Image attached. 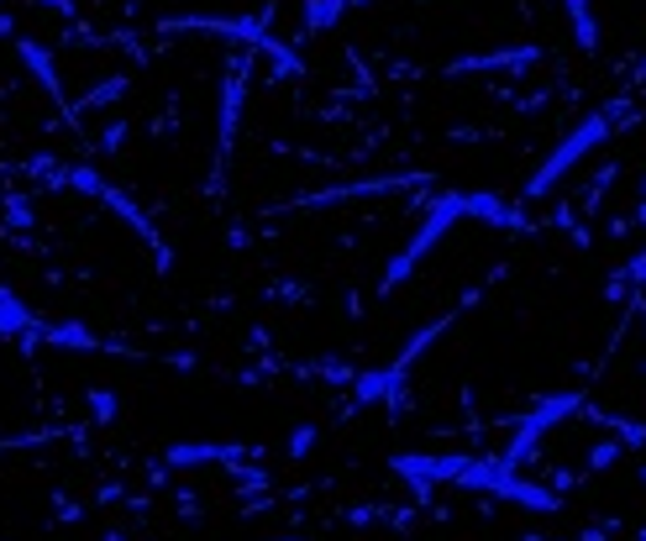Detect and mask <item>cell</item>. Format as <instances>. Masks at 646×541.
I'll list each match as a JSON object with an SVG mask.
<instances>
[{
    "label": "cell",
    "mask_w": 646,
    "mask_h": 541,
    "mask_svg": "<svg viewBox=\"0 0 646 541\" xmlns=\"http://www.w3.org/2000/svg\"><path fill=\"white\" fill-rule=\"evenodd\" d=\"M347 11H353V0H300V32H305V37H321V32H332Z\"/></svg>",
    "instance_id": "cell-10"
},
{
    "label": "cell",
    "mask_w": 646,
    "mask_h": 541,
    "mask_svg": "<svg viewBox=\"0 0 646 541\" xmlns=\"http://www.w3.org/2000/svg\"><path fill=\"white\" fill-rule=\"evenodd\" d=\"M16 58H22L26 69L37 74V85H43V90H48L53 100L64 106V117L74 121V100L64 95V74H58V58L48 53V43H32V37H16Z\"/></svg>",
    "instance_id": "cell-6"
},
{
    "label": "cell",
    "mask_w": 646,
    "mask_h": 541,
    "mask_svg": "<svg viewBox=\"0 0 646 541\" xmlns=\"http://www.w3.org/2000/svg\"><path fill=\"white\" fill-rule=\"evenodd\" d=\"M457 221H468V211H463V189H447L442 200H431L426 216H421V227H415V236H410L405 247L394 253V258L383 263V274H379V295H394L400 284L421 268V263L431 258V247H442V236L453 232Z\"/></svg>",
    "instance_id": "cell-2"
},
{
    "label": "cell",
    "mask_w": 646,
    "mask_h": 541,
    "mask_svg": "<svg viewBox=\"0 0 646 541\" xmlns=\"http://www.w3.org/2000/svg\"><path fill=\"white\" fill-rule=\"evenodd\" d=\"M242 457H247V448H237V442H168L164 468H211V463L242 468Z\"/></svg>",
    "instance_id": "cell-4"
},
{
    "label": "cell",
    "mask_w": 646,
    "mask_h": 541,
    "mask_svg": "<svg viewBox=\"0 0 646 541\" xmlns=\"http://www.w3.org/2000/svg\"><path fill=\"white\" fill-rule=\"evenodd\" d=\"M315 437H321V431H315V426H300V431H294V437H289L285 457H294V463H300V457H305V452L315 448Z\"/></svg>",
    "instance_id": "cell-15"
},
{
    "label": "cell",
    "mask_w": 646,
    "mask_h": 541,
    "mask_svg": "<svg viewBox=\"0 0 646 541\" xmlns=\"http://www.w3.org/2000/svg\"><path fill=\"white\" fill-rule=\"evenodd\" d=\"M90 410H96V421H116V416H121V395L96 389V395H90Z\"/></svg>",
    "instance_id": "cell-14"
},
{
    "label": "cell",
    "mask_w": 646,
    "mask_h": 541,
    "mask_svg": "<svg viewBox=\"0 0 646 541\" xmlns=\"http://www.w3.org/2000/svg\"><path fill=\"white\" fill-rule=\"evenodd\" d=\"M526 541H542V537H526Z\"/></svg>",
    "instance_id": "cell-18"
},
{
    "label": "cell",
    "mask_w": 646,
    "mask_h": 541,
    "mask_svg": "<svg viewBox=\"0 0 646 541\" xmlns=\"http://www.w3.org/2000/svg\"><path fill=\"white\" fill-rule=\"evenodd\" d=\"M37 327H43V316L0 289V336H37Z\"/></svg>",
    "instance_id": "cell-11"
},
{
    "label": "cell",
    "mask_w": 646,
    "mask_h": 541,
    "mask_svg": "<svg viewBox=\"0 0 646 541\" xmlns=\"http://www.w3.org/2000/svg\"><path fill=\"white\" fill-rule=\"evenodd\" d=\"M621 121V106H599V111H589V117L578 121V126H568V137L552 147L547 158H542V168L531 174V185H526V200H542V195H552V189L563 185L568 174H573L589 153H594L599 142L610 137V126Z\"/></svg>",
    "instance_id": "cell-1"
},
{
    "label": "cell",
    "mask_w": 646,
    "mask_h": 541,
    "mask_svg": "<svg viewBox=\"0 0 646 541\" xmlns=\"http://www.w3.org/2000/svg\"><path fill=\"white\" fill-rule=\"evenodd\" d=\"M121 95H126V79H100L96 90H85L79 100H74V121L100 111V106H111V100H121Z\"/></svg>",
    "instance_id": "cell-13"
},
{
    "label": "cell",
    "mask_w": 646,
    "mask_h": 541,
    "mask_svg": "<svg viewBox=\"0 0 646 541\" xmlns=\"http://www.w3.org/2000/svg\"><path fill=\"white\" fill-rule=\"evenodd\" d=\"M500 499H510V505H521V510H542V516H552V510H563L557 505V489H547V484H526V478H504Z\"/></svg>",
    "instance_id": "cell-9"
},
{
    "label": "cell",
    "mask_w": 646,
    "mask_h": 541,
    "mask_svg": "<svg viewBox=\"0 0 646 541\" xmlns=\"http://www.w3.org/2000/svg\"><path fill=\"white\" fill-rule=\"evenodd\" d=\"M642 216H646V179H642Z\"/></svg>",
    "instance_id": "cell-17"
},
{
    "label": "cell",
    "mask_w": 646,
    "mask_h": 541,
    "mask_svg": "<svg viewBox=\"0 0 646 541\" xmlns=\"http://www.w3.org/2000/svg\"><path fill=\"white\" fill-rule=\"evenodd\" d=\"M247 79H253V64L247 58H232L226 69V85H221V153L237 142V126H242V106H247Z\"/></svg>",
    "instance_id": "cell-5"
},
{
    "label": "cell",
    "mask_w": 646,
    "mask_h": 541,
    "mask_svg": "<svg viewBox=\"0 0 646 541\" xmlns=\"http://www.w3.org/2000/svg\"><path fill=\"white\" fill-rule=\"evenodd\" d=\"M563 5H568V26H573L578 47H583V53H594L599 37H604V32H599V11H594V0H563Z\"/></svg>",
    "instance_id": "cell-12"
},
{
    "label": "cell",
    "mask_w": 646,
    "mask_h": 541,
    "mask_svg": "<svg viewBox=\"0 0 646 541\" xmlns=\"http://www.w3.org/2000/svg\"><path fill=\"white\" fill-rule=\"evenodd\" d=\"M542 53H536V43L531 47H494V53H468V58H453L447 64V74H479V69H526V64H536Z\"/></svg>",
    "instance_id": "cell-7"
},
{
    "label": "cell",
    "mask_w": 646,
    "mask_h": 541,
    "mask_svg": "<svg viewBox=\"0 0 646 541\" xmlns=\"http://www.w3.org/2000/svg\"><path fill=\"white\" fill-rule=\"evenodd\" d=\"M37 342L79 347V353H100V347H105V342H96V331L85 327V321H48V316H43V327H37Z\"/></svg>",
    "instance_id": "cell-8"
},
{
    "label": "cell",
    "mask_w": 646,
    "mask_h": 541,
    "mask_svg": "<svg viewBox=\"0 0 646 541\" xmlns=\"http://www.w3.org/2000/svg\"><path fill=\"white\" fill-rule=\"evenodd\" d=\"M578 410H583V395H573V389H563V395H547V400L536 405V410H526L521 421L510 426V442H504L500 463H504L510 473H521V468H526L531 452L542 448V442H547V437H552V431H557L563 421H568V416H578Z\"/></svg>",
    "instance_id": "cell-3"
},
{
    "label": "cell",
    "mask_w": 646,
    "mask_h": 541,
    "mask_svg": "<svg viewBox=\"0 0 646 541\" xmlns=\"http://www.w3.org/2000/svg\"><path fill=\"white\" fill-rule=\"evenodd\" d=\"M353 5H383V0H353Z\"/></svg>",
    "instance_id": "cell-16"
}]
</instances>
